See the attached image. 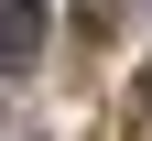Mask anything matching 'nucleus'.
I'll list each match as a JSON object with an SVG mask.
<instances>
[{
    "label": "nucleus",
    "instance_id": "obj_1",
    "mask_svg": "<svg viewBox=\"0 0 152 141\" xmlns=\"http://www.w3.org/2000/svg\"><path fill=\"white\" fill-rule=\"evenodd\" d=\"M44 33H54L44 0H0V76H22L33 54H44Z\"/></svg>",
    "mask_w": 152,
    "mask_h": 141
},
{
    "label": "nucleus",
    "instance_id": "obj_2",
    "mask_svg": "<svg viewBox=\"0 0 152 141\" xmlns=\"http://www.w3.org/2000/svg\"><path fill=\"white\" fill-rule=\"evenodd\" d=\"M120 11H130V0H76V33H87V44H109V33H120Z\"/></svg>",
    "mask_w": 152,
    "mask_h": 141
},
{
    "label": "nucleus",
    "instance_id": "obj_3",
    "mask_svg": "<svg viewBox=\"0 0 152 141\" xmlns=\"http://www.w3.org/2000/svg\"><path fill=\"white\" fill-rule=\"evenodd\" d=\"M130 109H152V65H141V87H130Z\"/></svg>",
    "mask_w": 152,
    "mask_h": 141
}]
</instances>
